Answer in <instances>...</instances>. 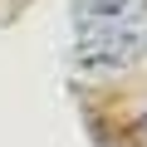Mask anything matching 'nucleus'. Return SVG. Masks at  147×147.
<instances>
[{
	"mask_svg": "<svg viewBox=\"0 0 147 147\" xmlns=\"http://www.w3.org/2000/svg\"><path fill=\"white\" fill-rule=\"evenodd\" d=\"M74 30H79V54L88 64H127L147 49V5L103 20H74Z\"/></svg>",
	"mask_w": 147,
	"mask_h": 147,
	"instance_id": "obj_1",
	"label": "nucleus"
},
{
	"mask_svg": "<svg viewBox=\"0 0 147 147\" xmlns=\"http://www.w3.org/2000/svg\"><path fill=\"white\" fill-rule=\"evenodd\" d=\"M147 0H74V20H103V15H127L142 10Z\"/></svg>",
	"mask_w": 147,
	"mask_h": 147,
	"instance_id": "obj_2",
	"label": "nucleus"
}]
</instances>
